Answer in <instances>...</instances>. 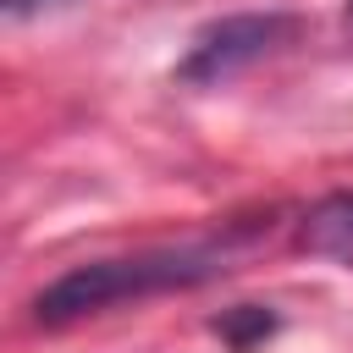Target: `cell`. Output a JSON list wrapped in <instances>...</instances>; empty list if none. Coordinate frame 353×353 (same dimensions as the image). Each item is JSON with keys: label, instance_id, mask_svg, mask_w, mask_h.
Returning a JSON list of instances; mask_svg holds the SVG:
<instances>
[{"label": "cell", "instance_id": "cell-1", "mask_svg": "<svg viewBox=\"0 0 353 353\" xmlns=\"http://www.w3.org/2000/svg\"><path fill=\"white\" fill-rule=\"evenodd\" d=\"M221 270H226V248L221 243H182V248H143V254H116V259H83V265L61 270L33 298V320L39 325H72V320L105 314L116 303H138V298H154V292L215 281Z\"/></svg>", "mask_w": 353, "mask_h": 353}, {"label": "cell", "instance_id": "cell-2", "mask_svg": "<svg viewBox=\"0 0 353 353\" xmlns=\"http://www.w3.org/2000/svg\"><path fill=\"white\" fill-rule=\"evenodd\" d=\"M292 39H298V17H287V11H237V17H221V22L193 33L188 55L176 61V77L188 88H221V83L243 77L248 66L281 55Z\"/></svg>", "mask_w": 353, "mask_h": 353}, {"label": "cell", "instance_id": "cell-3", "mask_svg": "<svg viewBox=\"0 0 353 353\" xmlns=\"http://www.w3.org/2000/svg\"><path fill=\"white\" fill-rule=\"evenodd\" d=\"M298 237H303V248H309L314 259L353 270V193H331V199H320V204L303 215Z\"/></svg>", "mask_w": 353, "mask_h": 353}, {"label": "cell", "instance_id": "cell-4", "mask_svg": "<svg viewBox=\"0 0 353 353\" xmlns=\"http://www.w3.org/2000/svg\"><path fill=\"white\" fill-rule=\"evenodd\" d=\"M270 325H276V314H265V309H254V303H248V309H237V314H226V320H215V331H221V336H232V342L265 336Z\"/></svg>", "mask_w": 353, "mask_h": 353}, {"label": "cell", "instance_id": "cell-5", "mask_svg": "<svg viewBox=\"0 0 353 353\" xmlns=\"http://www.w3.org/2000/svg\"><path fill=\"white\" fill-rule=\"evenodd\" d=\"M0 6H6L11 22H22V17H39V11H55L61 0H0Z\"/></svg>", "mask_w": 353, "mask_h": 353}, {"label": "cell", "instance_id": "cell-6", "mask_svg": "<svg viewBox=\"0 0 353 353\" xmlns=\"http://www.w3.org/2000/svg\"><path fill=\"white\" fill-rule=\"evenodd\" d=\"M342 22H347V33H353V0H347V11H342Z\"/></svg>", "mask_w": 353, "mask_h": 353}]
</instances>
